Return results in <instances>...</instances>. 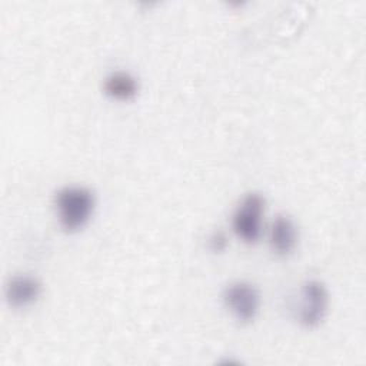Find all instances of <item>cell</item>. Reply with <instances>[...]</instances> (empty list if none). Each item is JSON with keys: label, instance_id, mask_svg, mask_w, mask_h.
Here are the masks:
<instances>
[{"label": "cell", "instance_id": "obj_1", "mask_svg": "<svg viewBox=\"0 0 366 366\" xmlns=\"http://www.w3.org/2000/svg\"><path fill=\"white\" fill-rule=\"evenodd\" d=\"M94 206V193L81 184L63 186L54 194L57 220L66 233L81 230L92 219Z\"/></svg>", "mask_w": 366, "mask_h": 366}, {"label": "cell", "instance_id": "obj_2", "mask_svg": "<svg viewBox=\"0 0 366 366\" xmlns=\"http://www.w3.org/2000/svg\"><path fill=\"white\" fill-rule=\"evenodd\" d=\"M264 197L257 192L243 196L232 214L234 234L247 244H254L262 236V220L264 213Z\"/></svg>", "mask_w": 366, "mask_h": 366}, {"label": "cell", "instance_id": "obj_3", "mask_svg": "<svg viewBox=\"0 0 366 366\" xmlns=\"http://www.w3.org/2000/svg\"><path fill=\"white\" fill-rule=\"evenodd\" d=\"M223 302L233 317L243 323H252L260 310L259 289L247 280H234L223 290Z\"/></svg>", "mask_w": 366, "mask_h": 366}, {"label": "cell", "instance_id": "obj_4", "mask_svg": "<svg viewBox=\"0 0 366 366\" xmlns=\"http://www.w3.org/2000/svg\"><path fill=\"white\" fill-rule=\"evenodd\" d=\"M329 309V293L323 282L306 280L302 286L299 323L306 329H316L325 320Z\"/></svg>", "mask_w": 366, "mask_h": 366}, {"label": "cell", "instance_id": "obj_5", "mask_svg": "<svg viewBox=\"0 0 366 366\" xmlns=\"http://www.w3.org/2000/svg\"><path fill=\"white\" fill-rule=\"evenodd\" d=\"M41 290V282L36 276L19 273L7 280L4 287V297L10 307L24 309L39 300Z\"/></svg>", "mask_w": 366, "mask_h": 366}, {"label": "cell", "instance_id": "obj_6", "mask_svg": "<svg viewBox=\"0 0 366 366\" xmlns=\"http://www.w3.org/2000/svg\"><path fill=\"white\" fill-rule=\"evenodd\" d=\"M299 242V232L292 220V217L286 214H279L273 219L269 227V244L272 250L280 256H290Z\"/></svg>", "mask_w": 366, "mask_h": 366}, {"label": "cell", "instance_id": "obj_7", "mask_svg": "<svg viewBox=\"0 0 366 366\" xmlns=\"http://www.w3.org/2000/svg\"><path fill=\"white\" fill-rule=\"evenodd\" d=\"M103 92L117 102H129L139 93L137 79L126 70H113L103 80Z\"/></svg>", "mask_w": 366, "mask_h": 366}, {"label": "cell", "instance_id": "obj_8", "mask_svg": "<svg viewBox=\"0 0 366 366\" xmlns=\"http://www.w3.org/2000/svg\"><path fill=\"white\" fill-rule=\"evenodd\" d=\"M226 246H227V237H226V234H224L223 232L217 230V232H214V233L210 236V239H209V247H210L212 252H214V253H222V252L226 249Z\"/></svg>", "mask_w": 366, "mask_h": 366}]
</instances>
